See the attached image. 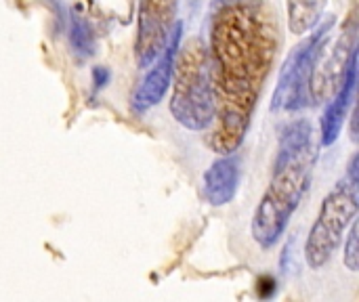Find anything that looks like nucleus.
<instances>
[{
	"label": "nucleus",
	"mask_w": 359,
	"mask_h": 302,
	"mask_svg": "<svg viewBox=\"0 0 359 302\" xmlns=\"http://www.w3.org/2000/svg\"><path fill=\"white\" fill-rule=\"evenodd\" d=\"M208 69L215 99L212 151L242 145L278 53V23L265 0H217L210 17Z\"/></svg>",
	"instance_id": "obj_1"
},
{
	"label": "nucleus",
	"mask_w": 359,
	"mask_h": 302,
	"mask_svg": "<svg viewBox=\"0 0 359 302\" xmlns=\"http://www.w3.org/2000/svg\"><path fill=\"white\" fill-rule=\"evenodd\" d=\"M316 158L318 147L313 143L311 124L307 120L288 124L280 139L271 181L250 225L252 238L261 248L269 250L282 240L292 214L309 189Z\"/></svg>",
	"instance_id": "obj_2"
},
{
	"label": "nucleus",
	"mask_w": 359,
	"mask_h": 302,
	"mask_svg": "<svg viewBox=\"0 0 359 302\" xmlns=\"http://www.w3.org/2000/svg\"><path fill=\"white\" fill-rule=\"evenodd\" d=\"M170 114L187 130H204L215 116L208 50L202 40L179 46L172 69Z\"/></svg>",
	"instance_id": "obj_3"
},
{
	"label": "nucleus",
	"mask_w": 359,
	"mask_h": 302,
	"mask_svg": "<svg viewBox=\"0 0 359 302\" xmlns=\"http://www.w3.org/2000/svg\"><path fill=\"white\" fill-rule=\"evenodd\" d=\"M334 21V15H328V19L324 21L320 19L318 27H313L309 38L297 44L294 50L288 55L273 92V111H297L309 105V82L313 76V67L328 44Z\"/></svg>",
	"instance_id": "obj_4"
},
{
	"label": "nucleus",
	"mask_w": 359,
	"mask_h": 302,
	"mask_svg": "<svg viewBox=\"0 0 359 302\" xmlns=\"http://www.w3.org/2000/svg\"><path fill=\"white\" fill-rule=\"evenodd\" d=\"M358 208V185L347 179L326 195L305 244V259L311 269H322L328 265L341 246L347 227L355 221Z\"/></svg>",
	"instance_id": "obj_5"
},
{
	"label": "nucleus",
	"mask_w": 359,
	"mask_h": 302,
	"mask_svg": "<svg viewBox=\"0 0 359 302\" xmlns=\"http://www.w3.org/2000/svg\"><path fill=\"white\" fill-rule=\"evenodd\" d=\"M177 0H141L135 38V61L141 69L149 67L168 42L175 27Z\"/></svg>",
	"instance_id": "obj_6"
},
{
	"label": "nucleus",
	"mask_w": 359,
	"mask_h": 302,
	"mask_svg": "<svg viewBox=\"0 0 359 302\" xmlns=\"http://www.w3.org/2000/svg\"><path fill=\"white\" fill-rule=\"evenodd\" d=\"M181 36H183V25H181V21H177L168 36L166 46L158 55V61L151 63V69L147 71V76L143 78V82L139 84V88L133 95L135 111H145L164 99L168 86L172 82V69H175L177 50L181 46Z\"/></svg>",
	"instance_id": "obj_7"
},
{
	"label": "nucleus",
	"mask_w": 359,
	"mask_h": 302,
	"mask_svg": "<svg viewBox=\"0 0 359 302\" xmlns=\"http://www.w3.org/2000/svg\"><path fill=\"white\" fill-rule=\"evenodd\" d=\"M353 48H355V27L351 25L349 29L343 32V36L339 38V42H337L334 50L328 55V59L322 61V55H320V59L313 67L311 82H309V99L313 103L324 101L330 92H334L341 86Z\"/></svg>",
	"instance_id": "obj_8"
},
{
	"label": "nucleus",
	"mask_w": 359,
	"mask_h": 302,
	"mask_svg": "<svg viewBox=\"0 0 359 302\" xmlns=\"http://www.w3.org/2000/svg\"><path fill=\"white\" fill-rule=\"evenodd\" d=\"M355 82H358V48H353V53L349 57V63H347L343 82L337 88L334 101H330L326 105L324 116H322V145H326V147L332 145L339 139L341 130H343L347 109H349L351 99H353Z\"/></svg>",
	"instance_id": "obj_9"
},
{
	"label": "nucleus",
	"mask_w": 359,
	"mask_h": 302,
	"mask_svg": "<svg viewBox=\"0 0 359 302\" xmlns=\"http://www.w3.org/2000/svg\"><path fill=\"white\" fill-rule=\"evenodd\" d=\"M240 187V162L233 153L221 156L204 174V193L212 206L229 204Z\"/></svg>",
	"instance_id": "obj_10"
},
{
	"label": "nucleus",
	"mask_w": 359,
	"mask_h": 302,
	"mask_svg": "<svg viewBox=\"0 0 359 302\" xmlns=\"http://www.w3.org/2000/svg\"><path fill=\"white\" fill-rule=\"evenodd\" d=\"M326 2L328 0H288V27H290V32L297 36L311 32L318 25V21L322 19Z\"/></svg>",
	"instance_id": "obj_11"
},
{
	"label": "nucleus",
	"mask_w": 359,
	"mask_h": 302,
	"mask_svg": "<svg viewBox=\"0 0 359 302\" xmlns=\"http://www.w3.org/2000/svg\"><path fill=\"white\" fill-rule=\"evenodd\" d=\"M69 44L80 57H90L95 53V34L82 15H72L69 19Z\"/></svg>",
	"instance_id": "obj_12"
},
{
	"label": "nucleus",
	"mask_w": 359,
	"mask_h": 302,
	"mask_svg": "<svg viewBox=\"0 0 359 302\" xmlns=\"http://www.w3.org/2000/svg\"><path fill=\"white\" fill-rule=\"evenodd\" d=\"M349 233H347V242H345V252H343V261H345V267L349 271H358L359 269V246H358V223L353 221L349 225Z\"/></svg>",
	"instance_id": "obj_13"
},
{
	"label": "nucleus",
	"mask_w": 359,
	"mask_h": 302,
	"mask_svg": "<svg viewBox=\"0 0 359 302\" xmlns=\"http://www.w3.org/2000/svg\"><path fill=\"white\" fill-rule=\"evenodd\" d=\"M259 296L261 298H271L273 294H276V290H278V284H276V280L273 277H269V275H263L261 280H259Z\"/></svg>",
	"instance_id": "obj_14"
},
{
	"label": "nucleus",
	"mask_w": 359,
	"mask_h": 302,
	"mask_svg": "<svg viewBox=\"0 0 359 302\" xmlns=\"http://www.w3.org/2000/svg\"><path fill=\"white\" fill-rule=\"evenodd\" d=\"M93 82H95V88H97V90L103 88V86H107V82H109V69L97 65V67L93 69Z\"/></svg>",
	"instance_id": "obj_15"
},
{
	"label": "nucleus",
	"mask_w": 359,
	"mask_h": 302,
	"mask_svg": "<svg viewBox=\"0 0 359 302\" xmlns=\"http://www.w3.org/2000/svg\"><path fill=\"white\" fill-rule=\"evenodd\" d=\"M358 153L351 158V162H349V170H347V181L349 183H353V185H358Z\"/></svg>",
	"instance_id": "obj_16"
}]
</instances>
